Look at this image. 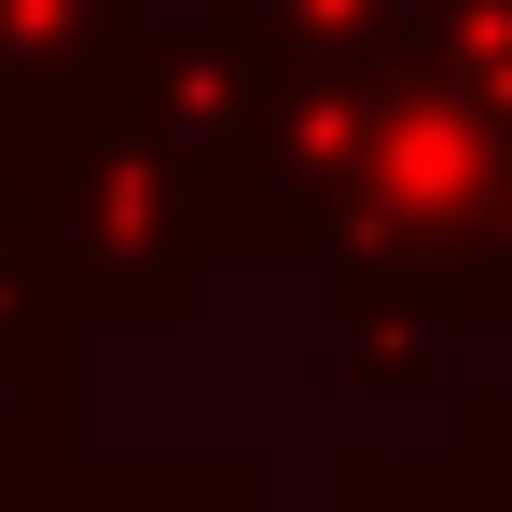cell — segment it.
I'll list each match as a JSON object with an SVG mask.
<instances>
[{
  "instance_id": "3",
  "label": "cell",
  "mask_w": 512,
  "mask_h": 512,
  "mask_svg": "<svg viewBox=\"0 0 512 512\" xmlns=\"http://www.w3.org/2000/svg\"><path fill=\"white\" fill-rule=\"evenodd\" d=\"M374 84H388V56H291L277 42L250 153L222 180V263H319L346 167H360V125H374Z\"/></svg>"
},
{
  "instance_id": "6",
  "label": "cell",
  "mask_w": 512,
  "mask_h": 512,
  "mask_svg": "<svg viewBox=\"0 0 512 512\" xmlns=\"http://www.w3.org/2000/svg\"><path fill=\"white\" fill-rule=\"evenodd\" d=\"M139 14L153 0H0V139L28 153V139L84 125L139 42Z\"/></svg>"
},
{
  "instance_id": "13",
  "label": "cell",
  "mask_w": 512,
  "mask_h": 512,
  "mask_svg": "<svg viewBox=\"0 0 512 512\" xmlns=\"http://www.w3.org/2000/svg\"><path fill=\"white\" fill-rule=\"evenodd\" d=\"M457 305H471V333H512V153H499V194H485V236H471Z\"/></svg>"
},
{
  "instance_id": "9",
  "label": "cell",
  "mask_w": 512,
  "mask_h": 512,
  "mask_svg": "<svg viewBox=\"0 0 512 512\" xmlns=\"http://www.w3.org/2000/svg\"><path fill=\"white\" fill-rule=\"evenodd\" d=\"M277 512H291V499H277ZM305 512H499V499H485L443 443H346Z\"/></svg>"
},
{
  "instance_id": "5",
  "label": "cell",
  "mask_w": 512,
  "mask_h": 512,
  "mask_svg": "<svg viewBox=\"0 0 512 512\" xmlns=\"http://www.w3.org/2000/svg\"><path fill=\"white\" fill-rule=\"evenodd\" d=\"M457 346H471V305L443 277L374 263V250H319V360H333V388H360V402H443Z\"/></svg>"
},
{
  "instance_id": "1",
  "label": "cell",
  "mask_w": 512,
  "mask_h": 512,
  "mask_svg": "<svg viewBox=\"0 0 512 512\" xmlns=\"http://www.w3.org/2000/svg\"><path fill=\"white\" fill-rule=\"evenodd\" d=\"M14 167H28V208H42L56 291H70V333H180L208 305L222 222L125 111H84L56 139H28Z\"/></svg>"
},
{
  "instance_id": "8",
  "label": "cell",
  "mask_w": 512,
  "mask_h": 512,
  "mask_svg": "<svg viewBox=\"0 0 512 512\" xmlns=\"http://www.w3.org/2000/svg\"><path fill=\"white\" fill-rule=\"evenodd\" d=\"M70 457H84L70 333H0V512H56Z\"/></svg>"
},
{
  "instance_id": "12",
  "label": "cell",
  "mask_w": 512,
  "mask_h": 512,
  "mask_svg": "<svg viewBox=\"0 0 512 512\" xmlns=\"http://www.w3.org/2000/svg\"><path fill=\"white\" fill-rule=\"evenodd\" d=\"M236 14L291 56H388L402 42V0H236Z\"/></svg>"
},
{
  "instance_id": "7",
  "label": "cell",
  "mask_w": 512,
  "mask_h": 512,
  "mask_svg": "<svg viewBox=\"0 0 512 512\" xmlns=\"http://www.w3.org/2000/svg\"><path fill=\"white\" fill-rule=\"evenodd\" d=\"M56 512H277V471L250 443H84Z\"/></svg>"
},
{
  "instance_id": "4",
  "label": "cell",
  "mask_w": 512,
  "mask_h": 512,
  "mask_svg": "<svg viewBox=\"0 0 512 512\" xmlns=\"http://www.w3.org/2000/svg\"><path fill=\"white\" fill-rule=\"evenodd\" d=\"M263 70H277V42H263L250 14H236V0H194V14H139V42H125V70H111L97 111H125V125L208 194V222H222V180L250 153Z\"/></svg>"
},
{
  "instance_id": "11",
  "label": "cell",
  "mask_w": 512,
  "mask_h": 512,
  "mask_svg": "<svg viewBox=\"0 0 512 512\" xmlns=\"http://www.w3.org/2000/svg\"><path fill=\"white\" fill-rule=\"evenodd\" d=\"M429 443H443V457H457V471H471V485L512 512V360H499V374H457Z\"/></svg>"
},
{
  "instance_id": "2",
  "label": "cell",
  "mask_w": 512,
  "mask_h": 512,
  "mask_svg": "<svg viewBox=\"0 0 512 512\" xmlns=\"http://www.w3.org/2000/svg\"><path fill=\"white\" fill-rule=\"evenodd\" d=\"M512 125L471 84H443L416 56H388L374 84V125H360V167H346V208L319 250H374V263H416V277H471V236H485V194H499Z\"/></svg>"
},
{
  "instance_id": "10",
  "label": "cell",
  "mask_w": 512,
  "mask_h": 512,
  "mask_svg": "<svg viewBox=\"0 0 512 512\" xmlns=\"http://www.w3.org/2000/svg\"><path fill=\"white\" fill-rule=\"evenodd\" d=\"M0 333H70V291H56V250H42V208H28L14 139H0Z\"/></svg>"
}]
</instances>
